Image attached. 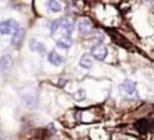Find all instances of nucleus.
Returning <instances> with one entry per match:
<instances>
[{
    "mask_svg": "<svg viewBox=\"0 0 154 140\" xmlns=\"http://www.w3.org/2000/svg\"><path fill=\"white\" fill-rule=\"evenodd\" d=\"M101 109L99 106H91L85 109H77L76 111V120L81 124H93L101 120Z\"/></svg>",
    "mask_w": 154,
    "mask_h": 140,
    "instance_id": "obj_1",
    "label": "nucleus"
},
{
    "mask_svg": "<svg viewBox=\"0 0 154 140\" xmlns=\"http://www.w3.org/2000/svg\"><path fill=\"white\" fill-rule=\"evenodd\" d=\"M18 28H19V24L14 19H7V20L0 22V34H3V35L14 34Z\"/></svg>",
    "mask_w": 154,
    "mask_h": 140,
    "instance_id": "obj_2",
    "label": "nucleus"
},
{
    "mask_svg": "<svg viewBox=\"0 0 154 140\" xmlns=\"http://www.w3.org/2000/svg\"><path fill=\"white\" fill-rule=\"evenodd\" d=\"M58 31H61L62 38H70L73 32V23L68 18H60V27L57 30V32Z\"/></svg>",
    "mask_w": 154,
    "mask_h": 140,
    "instance_id": "obj_3",
    "label": "nucleus"
},
{
    "mask_svg": "<svg viewBox=\"0 0 154 140\" xmlns=\"http://www.w3.org/2000/svg\"><path fill=\"white\" fill-rule=\"evenodd\" d=\"M119 90L126 96H135L138 97V93H137V82L131 81V79H126L125 82L119 85Z\"/></svg>",
    "mask_w": 154,
    "mask_h": 140,
    "instance_id": "obj_4",
    "label": "nucleus"
},
{
    "mask_svg": "<svg viewBox=\"0 0 154 140\" xmlns=\"http://www.w3.org/2000/svg\"><path fill=\"white\" fill-rule=\"evenodd\" d=\"M77 28H79V32L82 37H88V35L93 31V23L91 19L81 18L79 20V23H77Z\"/></svg>",
    "mask_w": 154,
    "mask_h": 140,
    "instance_id": "obj_5",
    "label": "nucleus"
},
{
    "mask_svg": "<svg viewBox=\"0 0 154 140\" xmlns=\"http://www.w3.org/2000/svg\"><path fill=\"white\" fill-rule=\"evenodd\" d=\"M107 54H108L107 47L104 45H101V43H97V45H95L91 49V55H92L93 58H96L97 61H104Z\"/></svg>",
    "mask_w": 154,
    "mask_h": 140,
    "instance_id": "obj_6",
    "label": "nucleus"
},
{
    "mask_svg": "<svg viewBox=\"0 0 154 140\" xmlns=\"http://www.w3.org/2000/svg\"><path fill=\"white\" fill-rule=\"evenodd\" d=\"M24 35H26V30L22 28V27H19V28L12 34L11 45H12L15 49H19L20 45H22V42H23V39H24Z\"/></svg>",
    "mask_w": 154,
    "mask_h": 140,
    "instance_id": "obj_7",
    "label": "nucleus"
},
{
    "mask_svg": "<svg viewBox=\"0 0 154 140\" xmlns=\"http://www.w3.org/2000/svg\"><path fill=\"white\" fill-rule=\"evenodd\" d=\"M12 67V57L10 54H5L0 58V71L2 73H7Z\"/></svg>",
    "mask_w": 154,
    "mask_h": 140,
    "instance_id": "obj_8",
    "label": "nucleus"
},
{
    "mask_svg": "<svg viewBox=\"0 0 154 140\" xmlns=\"http://www.w3.org/2000/svg\"><path fill=\"white\" fill-rule=\"evenodd\" d=\"M48 61L50 62L51 65H54V66H60V65L64 64V57L60 55L56 50H53L48 54Z\"/></svg>",
    "mask_w": 154,
    "mask_h": 140,
    "instance_id": "obj_9",
    "label": "nucleus"
},
{
    "mask_svg": "<svg viewBox=\"0 0 154 140\" xmlns=\"http://www.w3.org/2000/svg\"><path fill=\"white\" fill-rule=\"evenodd\" d=\"M150 127H152V124H150L149 120H141V121H138L135 124V128L139 131L141 133H146L147 131L150 130Z\"/></svg>",
    "mask_w": 154,
    "mask_h": 140,
    "instance_id": "obj_10",
    "label": "nucleus"
},
{
    "mask_svg": "<svg viewBox=\"0 0 154 140\" xmlns=\"http://www.w3.org/2000/svg\"><path fill=\"white\" fill-rule=\"evenodd\" d=\"M80 66L84 67V69H91V66H92L91 54H82L81 58H80Z\"/></svg>",
    "mask_w": 154,
    "mask_h": 140,
    "instance_id": "obj_11",
    "label": "nucleus"
},
{
    "mask_svg": "<svg viewBox=\"0 0 154 140\" xmlns=\"http://www.w3.org/2000/svg\"><path fill=\"white\" fill-rule=\"evenodd\" d=\"M30 50L37 51V53H45V45L35 39H32L31 42H30Z\"/></svg>",
    "mask_w": 154,
    "mask_h": 140,
    "instance_id": "obj_12",
    "label": "nucleus"
},
{
    "mask_svg": "<svg viewBox=\"0 0 154 140\" xmlns=\"http://www.w3.org/2000/svg\"><path fill=\"white\" fill-rule=\"evenodd\" d=\"M57 46L60 49H64V50H68V49L72 47V39L70 38H60L57 40Z\"/></svg>",
    "mask_w": 154,
    "mask_h": 140,
    "instance_id": "obj_13",
    "label": "nucleus"
},
{
    "mask_svg": "<svg viewBox=\"0 0 154 140\" xmlns=\"http://www.w3.org/2000/svg\"><path fill=\"white\" fill-rule=\"evenodd\" d=\"M48 8L51 12H60V11H61V3L60 1H48Z\"/></svg>",
    "mask_w": 154,
    "mask_h": 140,
    "instance_id": "obj_14",
    "label": "nucleus"
},
{
    "mask_svg": "<svg viewBox=\"0 0 154 140\" xmlns=\"http://www.w3.org/2000/svg\"><path fill=\"white\" fill-rule=\"evenodd\" d=\"M84 97H85V92H84L82 89H80L79 92H77L76 94H75V98H76V100H79V101H80V100H82Z\"/></svg>",
    "mask_w": 154,
    "mask_h": 140,
    "instance_id": "obj_15",
    "label": "nucleus"
},
{
    "mask_svg": "<svg viewBox=\"0 0 154 140\" xmlns=\"http://www.w3.org/2000/svg\"><path fill=\"white\" fill-rule=\"evenodd\" d=\"M65 84H66V79H65V78H60V82H58L60 86H64Z\"/></svg>",
    "mask_w": 154,
    "mask_h": 140,
    "instance_id": "obj_16",
    "label": "nucleus"
}]
</instances>
